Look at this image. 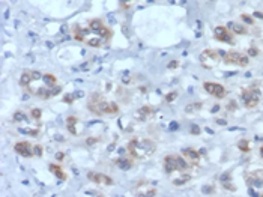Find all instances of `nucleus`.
<instances>
[{"label": "nucleus", "mask_w": 263, "mask_h": 197, "mask_svg": "<svg viewBox=\"0 0 263 197\" xmlns=\"http://www.w3.org/2000/svg\"><path fill=\"white\" fill-rule=\"evenodd\" d=\"M245 181L248 187H262L263 185V169L245 173Z\"/></svg>", "instance_id": "13"}, {"label": "nucleus", "mask_w": 263, "mask_h": 197, "mask_svg": "<svg viewBox=\"0 0 263 197\" xmlns=\"http://www.w3.org/2000/svg\"><path fill=\"white\" fill-rule=\"evenodd\" d=\"M177 128V123H172V129H176Z\"/></svg>", "instance_id": "34"}, {"label": "nucleus", "mask_w": 263, "mask_h": 197, "mask_svg": "<svg viewBox=\"0 0 263 197\" xmlns=\"http://www.w3.org/2000/svg\"><path fill=\"white\" fill-rule=\"evenodd\" d=\"M227 27L232 30V33L235 35H247L248 33V29H247V24L244 23H235V21H230L227 24Z\"/></svg>", "instance_id": "19"}, {"label": "nucleus", "mask_w": 263, "mask_h": 197, "mask_svg": "<svg viewBox=\"0 0 263 197\" xmlns=\"http://www.w3.org/2000/svg\"><path fill=\"white\" fill-rule=\"evenodd\" d=\"M88 179L95 182V184H101V185H114V179L111 176H107V175L99 173V172H89Z\"/></svg>", "instance_id": "15"}, {"label": "nucleus", "mask_w": 263, "mask_h": 197, "mask_svg": "<svg viewBox=\"0 0 263 197\" xmlns=\"http://www.w3.org/2000/svg\"><path fill=\"white\" fill-rule=\"evenodd\" d=\"M114 164L120 169V170H123V172H126V170H131L134 167V158L133 157H119V158H116L114 160Z\"/></svg>", "instance_id": "16"}, {"label": "nucleus", "mask_w": 263, "mask_h": 197, "mask_svg": "<svg viewBox=\"0 0 263 197\" xmlns=\"http://www.w3.org/2000/svg\"><path fill=\"white\" fill-rule=\"evenodd\" d=\"M14 151L18 155L24 157V158H33V157H36L35 155V146L32 143H29V142H17L14 145Z\"/></svg>", "instance_id": "11"}, {"label": "nucleus", "mask_w": 263, "mask_h": 197, "mask_svg": "<svg viewBox=\"0 0 263 197\" xmlns=\"http://www.w3.org/2000/svg\"><path fill=\"white\" fill-rule=\"evenodd\" d=\"M177 65H179V60H173V62H170V63H169V68H170V70H173V68H176V67H177Z\"/></svg>", "instance_id": "31"}, {"label": "nucleus", "mask_w": 263, "mask_h": 197, "mask_svg": "<svg viewBox=\"0 0 263 197\" xmlns=\"http://www.w3.org/2000/svg\"><path fill=\"white\" fill-rule=\"evenodd\" d=\"M155 113V110L152 108V107H142V108H139L137 110V113H136V117L139 119V120H146L149 116H152Z\"/></svg>", "instance_id": "21"}, {"label": "nucleus", "mask_w": 263, "mask_h": 197, "mask_svg": "<svg viewBox=\"0 0 263 197\" xmlns=\"http://www.w3.org/2000/svg\"><path fill=\"white\" fill-rule=\"evenodd\" d=\"M203 108V104L202 102H192V104H188L186 107H185V113L186 114H194V113H197V111H200Z\"/></svg>", "instance_id": "22"}, {"label": "nucleus", "mask_w": 263, "mask_h": 197, "mask_svg": "<svg viewBox=\"0 0 263 197\" xmlns=\"http://www.w3.org/2000/svg\"><path fill=\"white\" fill-rule=\"evenodd\" d=\"M182 157L186 160V163H188L191 167L200 166V163H202V157H200V154L197 152L195 149H192V148H185V149L182 151Z\"/></svg>", "instance_id": "12"}, {"label": "nucleus", "mask_w": 263, "mask_h": 197, "mask_svg": "<svg viewBox=\"0 0 263 197\" xmlns=\"http://www.w3.org/2000/svg\"><path fill=\"white\" fill-rule=\"evenodd\" d=\"M203 88H205V91H206L209 95H212V97H215V98H218V99H223V98L226 97V94H227L226 88H224L223 85L217 83V82H205V83H203Z\"/></svg>", "instance_id": "10"}, {"label": "nucleus", "mask_w": 263, "mask_h": 197, "mask_svg": "<svg viewBox=\"0 0 263 197\" xmlns=\"http://www.w3.org/2000/svg\"><path fill=\"white\" fill-rule=\"evenodd\" d=\"M20 86L26 89L30 95L41 99H51L59 97L63 91V86L59 85L57 79L53 74L26 70L20 77Z\"/></svg>", "instance_id": "1"}, {"label": "nucleus", "mask_w": 263, "mask_h": 197, "mask_svg": "<svg viewBox=\"0 0 263 197\" xmlns=\"http://www.w3.org/2000/svg\"><path fill=\"white\" fill-rule=\"evenodd\" d=\"M163 166H164V172L167 173V176H173L175 173H185L191 169V166L186 163V160L180 155L172 154L164 157L163 160Z\"/></svg>", "instance_id": "5"}, {"label": "nucleus", "mask_w": 263, "mask_h": 197, "mask_svg": "<svg viewBox=\"0 0 263 197\" xmlns=\"http://www.w3.org/2000/svg\"><path fill=\"white\" fill-rule=\"evenodd\" d=\"M134 194L136 196H151V197H154V196H157L158 194V190L155 188V187H152V185H149V184H146V182H139L136 187H134Z\"/></svg>", "instance_id": "14"}, {"label": "nucleus", "mask_w": 263, "mask_h": 197, "mask_svg": "<svg viewBox=\"0 0 263 197\" xmlns=\"http://www.w3.org/2000/svg\"><path fill=\"white\" fill-rule=\"evenodd\" d=\"M77 125H79V119L76 116H70L67 119V128H68V131L73 136H79L80 134L79 129H77Z\"/></svg>", "instance_id": "20"}, {"label": "nucleus", "mask_w": 263, "mask_h": 197, "mask_svg": "<svg viewBox=\"0 0 263 197\" xmlns=\"http://www.w3.org/2000/svg\"><path fill=\"white\" fill-rule=\"evenodd\" d=\"M76 95H77V94H76ZM76 95H65L63 101H65V102H68V104H70V102H74V99L79 98V97H76Z\"/></svg>", "instance_id": "29"}, {"label": "nucleus", "mask_w": 263, "mask_h": 197, "mask_svg": "<svg viewBox=\"0 0 263 197\" xmlns=\"http://www.w3.org/2000/svg\"><path fill=\"white\" fill-rule=\"evenodd\" d=\"M241 18H242V20H244V21H247V23H248V24H253V23H254V20H253V18H251V17H250V15H242V17H241Z\"/></svg>", "instance_id": "30"}, {"label": "nucleus", "mask_w": 263, "mask_h": 197, "mask_svg": "<svg viewBox=\"0 0 263 197\" xmlns=\"http://www.w3.org/2000/svg\"><path fill=\"white\" fill-rule=\"evenodd\" d=\"M260 98H262V91L257 85L248 86L241 92V99H242V102L247 108L257 107V104L260 102Z\"/></svg>", "instance_id": "6"}, {"label": "nucleus", "mask_w": 263, "mask_h": 197, "mask_svg": "<svg viewBox=\"0 0 263 197\" xmlns=\"http://www.w3.org/2000/svg\"><path fill=\"white\" fill-rule=\"evenodd\" d=\"M133 2H134V0H119V3H120V6H122L123 9H128Z\"/></svg>", "instance_id": "28"}, {"label": "nucleus", "mask_w": 263, "mask_h": 197, "mask_svg": "<svg viewBox=\"0 0 263 197\" xmlns=\"http://www.w3.org/2000/svg\"><path fill=\"white\" fill-rule=\"evenodd\" d=\"M214 38L220 42L235 45V33H232V30L227 26H217L214 29Z\"/></svg>", "instance_id": "9"}, {"label": "nucleus", "mask_w": 263, "mask_h": 197, "mask_svg": "<svg viewBox=\"0 0 263 197\" xmlns=\"http://www.w3.org/2000/svg\"><path fill=\"white\" fill-rule=\"evenodd\" d=\"M129 157H133L134 160H148L152 157L157 151V143L151 139H140L136 137L133 140H129L126 145Z\"/></svg>", "instance_id": "4"}, {"label": "nucleus", "mask_w": 263, "mask_h": 197, "mask_svg": "<svg viewBox=\"0 0 263 197\" xmlns=\"http://www.w3.org/2000/svg\"><path fill=\"white\" fill-rule=\"evenodd\" d=\"M259 154H260V158L263 160V143H262L260 148H259Z\"/></svg>", "instance_id": "33"}, {"label": "nucleus", "mask_w": 263, "mask_h": 197, "mask_svg": "<svg viewBox=\"0 0 263 197\" xmlns=\"http://www.w3.org/2000/svg\"><path fill=\"white\" fill-rule=\"evenodd\" d=\"M220 184L224 190L227 191H236V185L233 184V179H232V173L230 172H226L221 175L220 178Z\"/></svg>", "instance_id": "17"}, {"label": "nucleus", "mask_w": 263, "mask_h": 197, "mask_svg": "<svg viewBox=\"0 0 263 197\" xmlns=\"http://www.w3.org/2000/svg\"><path fill=\"white\" fill-rule=\"evenodd\" d=\"M200 59V63L202 67L206 68V70H214L217 68L218 65L221 63V53L217 51V50H212V48H208V50H203L199 56Z\"/></svg>", "instance_id": "7"}, {"label": "nucleus", "mask_w": 263, "mask_h": 197, "mask_svg": "<svg viewBox=\"0 0 263 197\" xmlns=\"http://www.w3.org/2000/svg\"><path fill=\"white\" fill-rule=\"evenodd\" d=\"M238 149H239L241 152H244V154L250 152V151H251V142H250L248 139L239 140V142H238Z\"/></svg>", "instance_id": "23"}, {"label": "nucleus", "mask_w": 263, "mask_h": 197, "mask_svg": "<svg viewBox=\"0 0 263 197\" xmlns=\"http://www.w3.org/2000/svg\"><path fill=\"white\" fill-rule=\"evenodd\" d=\"M26 120H27V116H26L24 111L18 110V111L14 113V122H26Z\"/></svg>", "instance_id": "24"}, {"label": "nucleus", "mask_w": 263, "mask_h": 197, "mask_svg": "<svg viewBox=\"0 0 263 197\" xmlns=\"http://www.w3.org/2000/svg\"><path fill=\"white\" fill-rule=\"evenodd\" d=\"M88 110L90 113H93L95 116H114L119 113V105L114 101L107 99L104 95L101 94H90L89 99H88Z\"/></svg>", "instance_id": "3"}, {"label": "nucleus", "mask_w": 263, "mask_h": 197, "mask_svg": "<svg viewBox=\"0 0 263 197\" xmlns=\"http://www.w3.org/2000/svg\"><path fill=\"white\" fill-rule=\"evenodd\" d=\"M48 167H50V172L56 176V179H59L62 182L68 179V175L65 173V170H63L62 166H59V164H50Z\"/></svg>", "instance_id": "18"}, {"label": "nucleus", "mask_w": 263, "mask_h": 197, "mask_svg": "<svg viewBox=\"0 0 263 197\" xmlns=\"http://www.w3.org/2000/svg\"><path fill=\"white\" fill-rule=\"evenodd\" d=\"M73 36L76 41L83 42L93 48L107 47L113 38V32L101 18H90L86 21V26L76 24L73 27Z\"/></svg>", "instance_id": "2"}, {"label": "nucleus", "mask_w": 263, "mask_h": 197, "mask_svg": "<svg viewBox=\"0 0 263 197\" xmlns=\"http://www.w3.org/2000/svg\"><path fill=\"white\" fill-rule=\"evenodd\" d=\"M176 98H177V92H176V91H173V92H170V94H167L164 99H166L167 102H172V101H175Z\"/></svg>", "instance_id": "27"}, {"label": "nucleus", "mask_w": 263, "mask_h": 197, "mask_svg": "<svg viewBox=\"0 0 263 197\" xmlns=\"http://www.w3.org/2000/svg\"><path fill=\"white\" fill-rule=\"evenodd\" d=\"M63 158H65V154H63V152H57V154H56V160H57V161H62Z\"/></svg>", "instance_id": "32"}, {"label": "nucleus", "mask_w": 263, "mask_h": 197, "mask_svg": "<svg viewBox=\"0 0 263 197\" xmlns=\"http://www.w3.org/2000/svg\"><path fill=\"white\" fill-rule=\"evenodd\" d=\"M223 62L227 65H235V67L239 68H245L250 65V57L239 51H229L223 56Z\"/></svg>", "instance_id": "8"}, {"label": "nucleus", "mask_w": 263, "mask_h": 197, "mask_svg": "<svg viewBox=\"0 0 263 197\" xmlns=\"http://www.w3.org/2000/svg\"><path fill=\"white\" fill-rule=\"evenodd\" d=\"M189 131H191V134H192V136H199V134L202 133L200 126H199V125H195V123H192V125H191Z\"/></svg>", "instance_id": "26"}, {"label": "nucleus", "mask_w": 263, "mask_h": 197, "mask_svg": "<svg viewBox=\"0 0 263 197\" xmlns=\"http://www.w3.org/2000/svg\"><path fill=\"white\" fill-rule=\"evenodd\" d=\"M30 116L33 120H41V110L39 108H32L30 110Z\"/></svg>", "instance_id": "25"}]
</instances>
